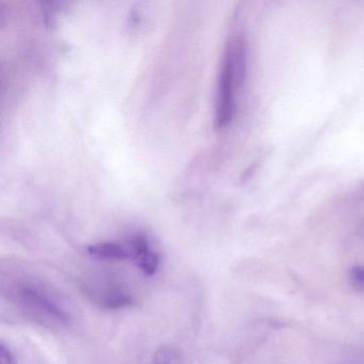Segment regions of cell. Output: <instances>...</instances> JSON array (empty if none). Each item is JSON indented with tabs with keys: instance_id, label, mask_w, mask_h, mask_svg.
Masks as SVG:
<instances>
[{
	"instance_id": "9c48e42d",
	"label": "cell",
	"mask_w": 364,
	"mask_h": 364,
	"mask_svg": "<svg viewBox=\"0 0 364 364\" xmlns=\"http://www.w3.org/2000/svg\"><path fill=\"white\" fill-rule=\"evenodd\" d=\"M161 364H168V363H161Z\"/></svg>"
},
{
	"instance_id": "5b68a950",
	"label": "cell",
	"mask_w": 364,
	"mask_h": 364,
	"mask_svg": "<svg viewBox=\"0 0 364 364\" xmlns=\"http://www.w3.org/2000/svg\"><path fill=\"white\" fill-rule=\"evenodd\" d=\"M101 302L105 308L110 309V310H117V309L131 306V304H133L134 300L132 296L127 295L123 291H112V293H108L107 295L104 296Z\"/></svg>"
},
{
	"instance_id": "3957f363",
	"label": "cell",
	"mask_w": 364,
	"mask_h": 364,
	"mask_svg": "<svg viewBox=\"0 0 364 364\" xmlns=\"http://www.w3.org/2000/svg\"><path fill=\"white\" fill-rule=\"evenodd\" d=\"M135 248L136 265L141 269L146 276L152 277L156 274L159 267V257L156 252L151 250L148 238L144 235H135L131 238Z\"/></svg>"
},
{
	"instance_id": "7a4b0ae2",
	"label": "cell",
	"mask_w": 364,
	"mask_h": 364,
	"mask_svg": "<svg viewBox=\"0 0 364 364\" xmlns=\"http://www.w3.org/2000/svg\"><path fill=\"white\" fill-rule=\"evenodd\" d=\"M21 302L33 312L44 314L53 321L65 323L70 321V315L50 297V294L36 285L25 284L18 287Z\"/></svg>"
},
{
	"instance_id": "52a82bcc",
	"label": "cell",
	"mask_w": 364,
	"mask_h": 364,
	"mask_svg": "<svg viewBox=\"0 0 364 364\" xmlns=\"http://www.w3.org/2000/svg\"><path fill=\"white\" fill-rule=\"evenodd\" d=\"M0 364H16L14 353L4 343L0 345Z\"/></svg>"
},
{
	"instance_id": "8992f818",
	"label": "cell",
	"mask_w": 364,
	"mask_h": 364,
	"mask_svg": "<svg viewBox=\"0 0 364 364\" xmlns=\"http://www.w3.org/2000/svg\"><path fill=\"white\" fill-rule=\"evenodd\" d=\"M349 284L355 291L364 293V265H355L348 272Z\"/></svg>"
},
{
	"instance_id": "277c9868",
	"label": "cell",
	"mask_w": 364,
	"mask_h": 364,
	"mask_svg": "<svg viewBox=\"0 0 364 364\" xmlns=\"http://www.w3.org/2000/svg\"><path fill=\"white\" fill-rule=\"evenodd\" d=\"M88 253L104 259H135V249L132 240L124 242H97L87 248Z\"/></svg>"
},
{
	"instance_id": "ba28073f",
	"label": "cell",
	"mask_w": 364,
	"mask_h": 364,
	"mask_svg": "<svg viewBox=\"0 0 364 364\" xmlns=\"http://www.w3.org/2000/svg\"><path fill=\"white\" fill-rule=\"evenodd\" d=\"M359 201H361V203L364 205V193L361 196V198H360Z\"/></svg>"
},
{
	"instance_id": "6da1fadb",
	"label": "cell",
	"mask_w": 364,
	"mask_h": 364,
	"mask_svg": "<svg viewBox=\"0 0 364 364\" xmlns=\"http://www.w3.org/2000/svg\"><path fill=\"white\" fill-rule=\"evenodd\" d=\"M248 65V48L242 31H234L225 43L218 85H217L216 114L218 129H225L233 121L237 109L238 91L244 85Z\"/></svg>"
}]
</instances>
